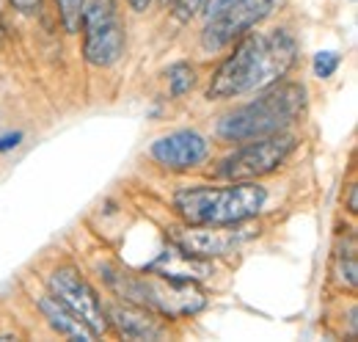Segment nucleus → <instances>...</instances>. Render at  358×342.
<instances>
[{
  "mask_svg": "<svg viewBox=\"0 0 358 342\" xmlns=\"http://www.w3.org/2000/svg\"><path fill=\"white\" fill-rule=\"evenodd\" d=\"M278 6H281V0H240V3H234L231 8H226L218 17H213L201 25L199 50L204 55H221L240 36L265 25L278 11Z\"/></svg>",
  "mask_w": 358,
  "mask_h": 342,
  "instance_id": "nucleus-8",
  "label": "nucleus"
},
{
  "mask_svg": "<svg viewBox=\"0 0 358 342\" xmlns=\"http://www.w3.org/2000/svg\"><path fill=\"white\" fill-rule=\"evenodd\" d=\"M157 3H160L163 8H171V3H174V0H157Z\"/></svg>",
  "mask_w": 358,
  "mask_h": 342,
  "instance_id": "nucleus-25",
  "label": "nucleus"
},
{
  "mask_svg": "<svg viewBox=\"0 0 358 342\" xmlns=\"http://www.w3.org/2000/svg\"><path fill=\"white\" fill-rule=\"evenodd\" d=\"M122 3L127 6V11H130V14H138V17H141V14H146L157 0H122Z\"/></svg>",
  "mask_w": 358,
  "mask_h": 342,
  "instance_id": "nucleus-22",
  "label": "nucleus"
},
{
  "mask_svg": "<svg viewBox=\"0 0 358 342\" xmlns=\"http://www.w3.org/2000/svg\"><path fill=\"white\" fill-rule=\"evenodd\" d=\"M301 61V42L292 28L275 25L251 31L226 50L204 86L207 102H234L289 78Z\"/></svg>",
  "mask_w": 358,
  "mask_h": 342,
  "instance_id": "nucleus-1",
  "label": "nucleus"
},
{
  "mask_svg": "<svg viewBox=\"0 0 358 342\" xmlns=\"http://www.w3.org/2000/svg\"><path fill=\"white\" fill-rule=\"evenodd\" d=\"M52 6H55V17H58L64 34L66 36H78L86 0H52Z\"/></svg>",
  "mask_w": 358,
  "mask_h": 342,
  "instance_id": "nucleus-16",
  "label": "nucleus"
},
{
  "mask_svg": "<svg viewBox=\"0 0 358 342\" xmlns=\"http://www.w3.org/2000/svg\"><path fill=\"white\" fill-rule=\"evenodd\" d=\"M17 14H22V17H36L39 11H42V6H45V0H6Z\"/></svg>",
  "mask_w": 358,
  "mask_h": 342,
  "instance_id": "nucleus-20",
  "label": "nucleus"
},
{
  "mask_svg": "<svg viewBox=\"0 0 358 342\" xmlns=\"http://www.w3.org/2000/svg\"><path fill=\"white\" fill-rule=\"evenodd\" d=\"M301 149V135L295 130L273 132L265 138L243 141L229 146L221 160L213 163L210 174L221 182H259L284 169Z\"/></svg>",
  "mask_w": 358,
  "mask_h": 342,
  "instance_id": "nucleus-5",
  "label": "nucleus"
},
{
  "mask_svg": "<svg viewBox=\"0 0 358 342\" xmlns=\"http://www.w3.org/2000/svg\"><path fill=\"white\" fill-rule=\"evenodd\" d=\"M204 3H207V0H174L169 11H171V17H174L177 25H187V22H193V20L201 14Z\"/></svg>",
  "mask_w": 358,
  "mask_h": 342,
  "instance_id": "nucleus-18",
  "label": "nucleus"
},
{
  "mask_svg": "<svg viewBox=\"0 0 358 342\" xmlns=\"http://www.w3.org/2000/svg\"><path fill=\"white\" fill-rule=\"evenodd\" d=\"M270 191L262 182L187 185L171 196V207L182 224L193 226H234L257 221L268 210Z\"/></svg>",
  "mask_w": 358,
  "mask_h": 342,
  "instance_id": "nucleus-4",
  "label": "nucleus"
},
{
  "mask_svg": "<svg viewBox=\"0 0 358 342\" xmlns=\"http://www.w3.org/2000/svg\"><path fill=\"white\" fill-rule=\"evenodd\" d=\"M234 3H240V0H207L199 17H201V22H207V20H213V17H218L221 11H226V8H231Z\"/></svg>",
  "mask_w": 358,
  "mask_h": 342,
  "instance_id": "nucleus-19",
  "label": "nucleus"
},
{
  "mask_svg": "<svg viewBox=\"0 0 358 342\" xmlns=\"http://www.w3.org/2000/svg\"><path fill=\"white\" fill-rule=\"evenodd\" d=\"M105 315H108L110 334L122 340H166L171 334L169 320L127 301L113 299L110 303H105Z\"/></svg>",
  "mask_w": 358,
  "mask_h": 342,
  "instance_id": "nucleus-11",
  "label": "nucleus"
},
{
  "mask_svg": "<svg viewBox=\"0 0 358 342\" xmlns=\"http://www.w3.org/2000/svg\"><path fill=\"white\" fill-rule=\"evenodd\" d=\"M342 67V53L336 50H320L312 58V75L317 81H331Z\"/></svg>",
  "mask_w": 358,
  "mask_h": 342,
  "instance_id": "nucleus-17",
  "label": "nucleus"
},
{
  "mask_svg": "<svg viewBox=\"0 0 358 342\" xmlns=\"http://www.w3.org/2000/svg\"><path fill=\"white\" fill-rule=\"evenodd\" d=\"M350 3H356V0H350Z\"/></svg>",
  "mask_w": 358,
  "mask_h": 342,
  "instance_id": "nucleus-26",
  "label": "nucleus"
},
{
  "mask_svg": "<svg viewBox=\"0 0 358 342\" xmlns=\"http://www.w3.org/2000/svg\"><path fill=\"white\" fill-rule=\"evenodd\" d=\"M163 81H166L169 100H185L196 88V83H199V67L193 61H187V58L171 61L163 69Z\"/></svg>",
  "mask_w": 358,
  "mask_h": 342,
  "instance_id": "nucleus-15",
  "label": "nucleus"
},
{
  "mask_svg": "<svg viewBox=\"0 0 358 342\" xmlns=\"http://www.w3.org/2000/svg\"><path fill=\"white\" fill-rule=\"evenodd\" d=\"M6 39V20H3V8H0V42Z\"/></svg>",
  "mask_w": 358,
  "mask_h": 342,
  "instance_id": "nucleus-24",
  "label": "nucleus"
},
{
  "mask_svg": "<svg viewBox=\"0 0 358 342\" xmlns=\"http://www.w3.org/2000/svg\"><path fill=\"white\" fill-rule=\"evenodd\" d=\"M356 193H358V185H356V182H350V185H348V210H350V213H356V210H358Z\"/></svg>",
  "mask_w": 358,
  "mask_h": 342,
  "instance_id": "nucleus-23",
  "label": "nucleus"
},
{
  "mask_svg": "<svg viewBox=\"0 0 358 342\" xmlns=\"http://www.w3.org/2000/svg\"><path fill=\"white\" fill-rule=\"evenodd\" d=\"M96 273L113 299L143 306L169 323L190 320L210 306V296L201 290L199 282H179L169 276H157L141 268H130L119 259L96 262Z\"/></svg>",
  "mask_w": 358,
  "mask_h": 342,
  "instance_id": "nucleus-3",
  "label": "nucleus"
},
{
  "mask_svg": "<svg viewBox=\"0 0 358 342\" xmlns=\"http://www.w3.org/2000/svg\"><path fill=\"white\" fill-rule=\"evenodd\" d=\"M141 271L157 273V276H169L179 282H204L210 276H215V259H201V256L185 254L179 252L174 243H166L155 259H149L146 265H141Z\"/></svg>",
  "mask_w": 358,
  "mask_h": 342,
  "instance_id": "nucleus-12",
  "label": "nucleus"
},
{
  "mask_svg": "<svg viewBox=\"0 0 358 342\" xmlns=\"http://www.w3.org/2000/svg\"><path fill=\"white\" fill-rule=\"evenodd\" d=\"M309 114V88L303 81L284 78L278 83L268 86L257 94H251L245 102L229 105L215 119V138L234 146L243 141L265 138L273 132L295 130Z\"/></svg>",
  "mask_w": 358,
  "mask_h": 342,
  "instance_id": "nucleus-2",
  "label": "nucleus"
},
{
  "mask_svg": "<svg viewBox=\"0 0 358 342\" xmlns=\"http://www.w3.org/2000/svg\"><path fill=\"white\" fill-rule=\"evenodd\" d=\"M152 166L166 174H190L207 169L215 158V141L196 128L169 130L157 135L146 149Z\"/></svg>",
  "mask_w": 358,
  "mask_h": 342,
  "instance_id": "nucleus-9",
  "label": "nucleus"
},
{
  "mask_svg": "<svg viewBox=\"0 0 358 342\" xmlns=\"http://www.w3.org/2000/svg\"><path fill=\"white\" fill-rule=\"evenodd\" d=\"M251 238H257V229L251 221L234 224V226H193L182 224L169 232V243H174L179 252L201 259H224L240 252Z\"/></svg>",
  "mask_w": 358,
  "mask_h": 342,
  "instance_id": "nucleus-10",
  "label": "nucleus"
},
{
  "mask_svg": "<svg viewBox=\"0 0 358 342\" xmlns=\"http://www.w3.org/2000/svg\"><path fill=\"white\" fill-rule=\"evenodd\" d=\"M45 290L61 301L75 317H80L94 337L110 334L105 301L75 262H55L45 273Z\"/></svg>",
  "mask_w": 358,
  "mask_h": 342,
  "instance_id": "nucleus-7",
  "label": "nucleus"
},
{
  "mask_svg": "<svg viewBox=\"0 0 358 342\" xmlns=\"http://www.w3.org/2000/svg\"><path fill=\"white\" fill-rule=\"evenodd\" d=\"M80 53L94 69H113L127 53L122 0H86L80 17Z\"/></svg>",
  "mask_w": 358,
  "mask_h": 342,
  "instance_id": "nucleus-6",
  "label": "nucleus"
},
{
  "mask_svg": "<svg viewBox=\"0 0 358 342\" xmlns=\"http://www.w3.org/2000/svg\"><path fill=\"white\" fill-rule=\"evenodd\" d=\"M22 138H25L22 130H8V132H3V135H0V155L17 149V146L22 144Z\"/></svg>",
  "mask_w": 358,
  "mask_h": 342,
  "instance_id": "nucleus-21",
  "label": "nucleus"
},
{
  "mask_svg": "<svg viewBox=\"0 0 358 342\" xmlns=\"http://www.w3.org/2000/svg\"><path fill=\"white\" fill-rule=\"evenodd\" d=\"M31 303H34V309L39 312V317L45 320L47 329H50L52 334H58V337H64V340H78V342L96 340L89 331V326H86L80 317H75L61 301L55 299V296H50L47 290L31 293Z\"/></svg>",
  "mask_w": 358,
  "mask_h": 342,
  "instance_id": "nucleus-13",
  "label": "nucleus"
},
{
  "mask_svg": "<svg viewBox=\"0 0 358 342\" xmlns=\"http://www.w3.org/2000/svg\"><path fill=\"white\" fill-rule=\"evenodd\" d=\"M334 282L339 290H345L348 296H356L358 285V254H356V232H348V240L339 238L336 249H334Z\"/></svg>",
  "mask_w": 358,
  "mask_h": 342,
  "instance_id": "nucleus-14",
  "label": "nucleus"
}]
</instances>
